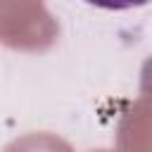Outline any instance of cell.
<instances>
[{
  "instance_id": "obj_1",
  "label": "cell",
  "mask_w": 152,
  "mask_h": 152,
  "mask_svg": "<svg viewBox=\"0 0 152 152\" xmlns=\"http://www.w3.org/2000/svg\"><path fill=\"white\" fill-rule=\"evenodd\" d=\"M59 38V24L43 0H0V45L45 52Z\"/></svg>"
},
{
  "instance_id": "obj_2",
  "label": "cell",
  "mask_w": 152,
  "mask_h": 152,
  "mask_svg": "<svg viewBox=\"0 0 152 152\" xmlns=\"http://www.w3.org/2000/svg\"><path fill=\"white\" fill-rule=\"evenodd\" d=\"M119 152H152V97L140 95L121 114L116 126Z\"/></svg>"
},
{
  "instance_id": "obj_3",
  "label": "cell",
  "mask_w": 152,
  "mask_h": 152,
  "mask_svg": "<svg viewBox=\"0 0 152 152\" xmlns=\"http://www.w3.org/2000/svg\"><path fill=\"white\" fill-rule=\"evenodd\" d=\"M2 152H74V150L64 138L40 131V133H26L14 138L10 145H5Z\"/></svg>"
},
{
  "instance_id": "obj_4",
  "label": "cell",
  "mask_w": 152,
  "mask_h": 152,
  "mask_svg": "<svg viewBox=\"0 0 152 152\" xmlns=\"http://www.w3.org/2000/svg\"><path fill=\"white\" fill-rule=\"evenodd\" d=\"M86 2L102 10H131V7H142L152 0H86Z\"/></svg>"
},
{
  "instance_id": "obj_5",
  "label": "cell",
  "mask_w": 152,
  "mask_h": 152,
  "mask_svg": "<svg viewBox=\"0 0 152 152\" xmlns=\"http://www.w3.org/2000/svg\"><path fill=\"white\" fill-rule=\"evenodd\" d=\"M140 95L152 97V57H147L140 69Z\"/></svg>"
},
{
  "instance_id": "obj_6",
  "label": "cell",
  "mask_w": 152,
  "mask_h": 152,
  "mask_svg": "<svg viewBox=\"0 0 152 152\" xmlns=\"http://www.w3.org/2000/svg\"><path fill=\"white\" fill-rule=\"evenodd\" d=\"M97 152H107V150H97Z\"/></svg>"
}]
</instances>
